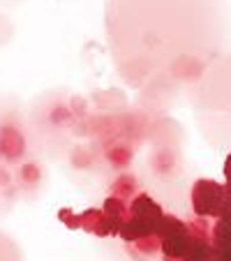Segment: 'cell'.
Segmentation results:
<instances>
[{
  "label": "cell",
  "mask_w": 231,
  "mask_h": 261,
  "mask_svg": "<svg viewBox=\"0 0 231 261\" xmlns=\"http://www.w3.org/2000/svg\"><path fill=\"white\" fill-rule=\"evenodd\" d=\"M162 247V254L167 261H183L187 247L192 241V231L185 222L176 215H164L162 222L158 224V231H155Z\"/></svg>",
  "instance_id": "1"
},
{
  "label": "cell",
  "mask_w": 231,
  "mask_h": 261,
  "mask_svg": "<svg viewBox=\"0 0 231 261\" xmlns=\"http://www.w3.org/2000/svg\"><path fill=\"white\" fill-rule=\"evenodd\" d=\"M224 185L211 180V178H201L192 188V208H194L197 217L217 220L222 215V208H224Z\"/></svg>",
  "instance_id": "2"
},
{
  "label": "cell",
  "mask_w": 231,
  "mask_h": 261,
  "mask_svg": "<svg viewBox=\"0 0 231 261\" xmlns=\"http://www.w3.org/2000/svg\"><path fill=\"white\" fill-rule=\"evenodd\" d=\"M130 215L137 217L139 222H143L148 229L158 231V224L162 222L164 211L150 194H137V197L132 199V203H130Z\"/></svg>",
  "instance_id": "3"
},
{
  "label": "cell",
  "mask_w": 231,
  "mask_h": 261,
  "mask_svg": "<svg viewBox=\"0 0 231 261\" xmlns=\"http://www.w3.org/2000/svg\"><path fill=\"white\" fill-rule=\"evenodd\" d=\"M213 254H215L213 241H208V236L203 233H192L190 247H187L183 261H213Z\"/></svg>",
  "instance_id": "4"
},
{
  "label": "cell",
  "mask_w": 231,
  "mask_h": 261,
  "mask_svg": "<svg viewBox=\"0 0 231 261\" xmlns=\"http://www.w3.org/2000/svg\"><path fill=\"white\" fill-rule=\"evenodd\" d=\"M118 236L123 238L125 243H141V241H148V238L155 236V231H152V229H148L143 222L137 220V217L127 215V217H125V222L120 224Z\"/></svg>",
  "instance_id": "5"
},
{
  "label": "cell",
  "mask_w": 231,
  "mask_h": 261,
  "mask_svg": "<svg viewBox=\"0 0 231 261\" xmlns=\"http://www.w3.org/2000/svg\"><path fill=\"white\" fill-rule=\"evenodd\" d=\"M81 229L95 233V236H102V238L104 236H113L111 224H109V220L104 217V213L102 211H95V208L81 213Z\"/></svg>",
  "instance_id": "6"
},
{
  "label": "cell",
  "mask_w": 231,
  "mask_h": 261,
  "mask_svg": "<svg viewBox=\"0 0 231 261\" xmlns=\"http://www.w3.org/2000/svg\"><path fill=\"white\" fill-rule=\"evenodd\" d=\"M102 213H104V217L109 220V224H111V231H113V236L120 231V224L125 222V217L130 215V208H125V203L120 201L118 197H109L107 201H104V206H102Z\"/></svg>",
  "instance_id": "7"
},
{
  "label": "cell",
  "mask_w": 231,
  "mask_h": 261,
  "mask_svg": "<svg viewBox=\"0 0 231 261\" xmlns=\"http://www.w3.org/2000/svg\"><path fill=\"white\" fill-rule=\"evenodd\" d=\"M224 178L231 185V155H226V160H224Z\"/></svg>",
  "instance_id": "8"
}]
</instances>
